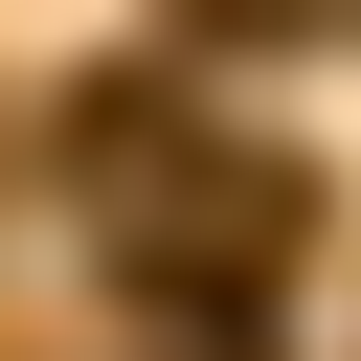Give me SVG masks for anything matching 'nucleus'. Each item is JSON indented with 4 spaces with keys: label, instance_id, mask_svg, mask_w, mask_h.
<instances>
[{
    "label": "nucleus",
    "instance_id": "1",
    "mask_svg": "<svg viewBox=\"0 0 361 361\" xmlns=\"http://www.w3.org/2000/svg\"><path fill=\"white\" fill-rule=\"evenodd\" d=\"M226 23H338V0H226Z\"/></svg>",
    "mask_w": 361,
    "mask_h": 361
}]
</instances>
